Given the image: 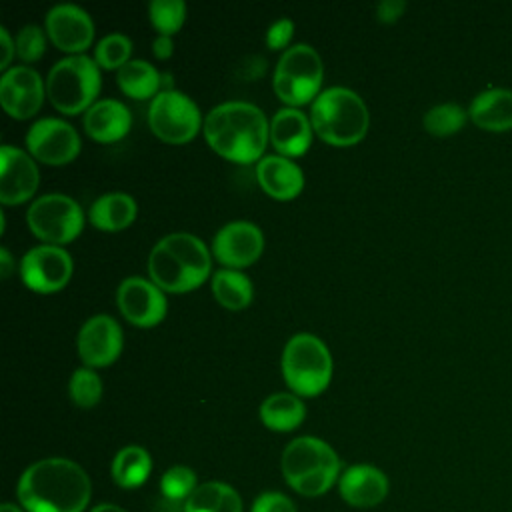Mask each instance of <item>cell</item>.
<instances>
[{
	"instance_id": "obj_1",
	"label": "cell",
	"mask_w": 512,
	"mask_h": 512,
	"mask_svg": "<svg viewBox=\"0 0 512 512\" xmlns=\"http://www.w3.org/2000/svg\"><path fill=\"white\" fill-rule=\"evenodd\" d=\"M26 512H84L92 484L86 470L68 458H42L30 464L16 486Z\"/></svg>"
},
{
	"instance_id": "obj_2",
	"label": "cell",
	"mask_w": 512,
	"mask_h": 512,
	"mask_svg": "<svg viewBox=\"0 0 512 512\" xmlns=\"http://www.w3.org/2000/svg\"><path fill=\"white\" fill-rule=\"evenodd\" d=\"M202 130L214 152L238 164L260 160L270 142V122L264 112L244 100H228L214 106L204 118Z\"/></svg>"
},
{
	"instance_id": "obj_3",
	"label": "cell",
	"mask_w": 512,
	"mask_h": 512,
	"mask_svg": "<svg viewBox=\"0 0 512 512\" xmlns=\"http://www.w3.org/2000/svg\"><path fill=\"white\" fill-rule=\"evenodd\" d=\"M212 258L204 240L190 232L160 238L148 254L150 280L164 292H190L206 282Z\"/></svg>"
},
{
	"instance_id": "obj_4",
	"label": "cell",
	"mask_w": 512,
	"mask_h": 512,
	"mask_svg": "<svg viewBox=\"0 0 512 512\" xmlns=\"http://www.w3.org/2000/svg\"><path fill=\"white\" fill-rule=\"evenodd\" d=\"M310 122L320 140L330 146L358 144L370 126L366 102L346 86L322 90L310 106Z\"/></svg>"
},
{
	"instance_id": "obj_5",
	"label": "cell",
	"mask_w": 512,
	"mask_h": 512,
	"mask_svg": "<svg viewBox=\"0 0 512 512\" xmlns=\"http://www.w3.org/2000/svg\"><path fill=\"white\" fill-rule=\"evenodd\" d=\"M280 466L286 484L308 498L326 494L342 474L336 450L316 436L290 440L282 452Z\"/></svg>"
},
{
	"instance_id": "obj_6",
	"label": "cell",
	"mask_w": 512,
	"mask_h": 512,
	"mask_svg": "<svg viewBox=\"0 0 512 512\" xmlns=\"http://www.w3.org/2000/svg\"><path fill=\"white\" fill-rule=\"evenodd\" d=\"M100 86V66L86 54L60 58L46 76V96L50 104L68 116L86 112L96 102Z\"/></svg>"
},
{
	"instance_id": "obj_7",
	"label": "cell",
	"mask_w": 512,
	"mask_h": 512,
	"mask_svg": "<svg viewBox=\"0 0 512 512\" xmlns=\"http://www.w3.org/2000/svg\"><path fill=\"white\" fill-rule=\"evenodd\" d=\"M280 366L284 382L296 396H318L332 378L330 350L310 332H298L288 338Z\"/></svg>"
},
{
	"instance_id": "obj_8",
	"label": "cell",
	"mask_w": 512,
	"mask_h": 512,
	"mask_svg": "<svg viewBox=\"0 0 512 512\" xmlns=\"http://www.w3.org/2000/svg\"><path fill=\"white\" fill-rule=\"evenodd\" d=\"M324 64L310 44H294L282 52L276 62L272 88L276 96L292 108L314 102L320 94Z\"/></svg>"
},
{
	"instance_id": "obj_9",
	"label": "cell",
	"mask_w": 512,
	"mask_h": 512,
	"mask_svg": "<svg viewBox=\"0 0 512 512\" xmlns=\"http://www.w3.org/2000/svg\"><path fill=\"white\" fill-rule=\"evenodd\" d=\"M26 224L44 244L62 246L82 232L84 212L72 196L48 192L32 200L26 210Z\"/></svg>"
},
{
	"instance_id": "obj_10",
	"label": "cell",
	"mask_w": 512,
	"mask_h": 512,
	"mask_svg": "<svg viewBox=\"0 0 512 512\" xmlns=\"http://www.w3.org/2000/svg\"><path fill=\"white\" fill-rule=\"evenodd\" d=\"M150 130L168 144L192 140L204 126L198 104L176 88L160 90L148 106Z\"/></svg>"
},
{
	"instance_id": "obj_11",
	"label": "cell",
	"mask_w": 512,
	"mask_h": 512,
	"mask_svg": "<svg viewBox=\"0 0 512 512\" xmlns=\"http://www.w3.org/2000/svg\"><path fill=\"white\" fill-rule=\"evenodd\" d=\"M72 268V258L62 246L38 244L24 252L20 260V278L30 290L52 294L68 284Z\"/></svg>"
},
{
	"instance_id": "obj_12",
	"label": "cell",
	"mask_w": 512,
	"mask_h": 512,
	"mask_svg": "<svg viewBox=\"0 0 512 512\" xmlns=\"http://www.w3.org/2000/svg\"><path fill=\"white\" fill-rule=\"evenodd\" d=\"M26 148L32 158L62 166L72 162L82 148L76 128L62 118H40L26 132Z\"/></svg>"
},
{
	"instance_id": "obj_13",
	"label": "cell",
	"mask_w": 512,
	"mask_h": 512,
	"mask_svg": "<svg viewBox=\"0 0 512 512\" xmlns=\"http://www.w3.org/2000/svg\"><path fill=\"white\" fill-rule=\"evenodd\" d=\"M116 304L122 316L140 328L160 324L168 310L164 290L142 276H128L118 284Z\"/></svg>"
},
{
	"instance_id": "obj_14",
	"label": "cell",
	"mask_w": 512,
	"mask_h": 512,
	"mask_svg": "<svg viewBox=\"0 0 512 512\" xmlns=\"http://www.w3.org/2000/svg\"><path fill=\"white\" fill-rule=\"evenodd\" d=\"M124 346L120 324L108 314H94L78 330L76 352L84 366L104 368L112 364Z\"/></svg>"
},
{
	"instance_id": "obj_15",
	"label": "cell",
	"mask_w": 512,
	"mask_h": 512,
	"mask_svg": "<svg viewBox=\"0 0 512 512\" xmlns=\"http://www.w3.org/2000/svg\"><path fill=\"white\" fill-rule=\"evenodd\" d=\"M46 98V80L26 66H10L0 78V104L4 112L16 120L34 116Z\"/></svg>"
},
{
	"instance_id": "obj_16",
	"label": "cell",
	"mask_w": 512,
	"mask_h": 512,
	"mask_svg": "<svg viewBox=\"0 0 512 512\" xmlns=\"http://www.w3.org/2000/svg\"><path fill=\"white\" fill-rule=\"evenodd\" d=\"M264 250V234L250 220H232L212 238V254L224 268H246Z\"/></svg>"
},
{
	"instance_id": "obj_17",
	"label": "cell",
	"mask_w": 512,
	"mask_h": 512,
	"mask_svg": "<svg viewBox=\"0 0 512 512\" xmlns=\"http://www.w3.org/2000/svg\"><path fill=\"white\" fill-rule=\"evenodd\" d=\"M44 30L52 44L72 54H84L94 40V22L90 14L78 4H56L46 12Z\"/></svg>"
},
{
	"instance_id": "obj_18",
	"label": "cell",
	"mask_w": 512,
	"mask_h": 512,
	"mask_svg": "<svg viewBox=\"0 0 512 512\" xmlns=\"http://www.w3.org/2000/svg\"><path fill=\"white\" fill-rule=\"evenodd\" d=\"M0 202L6 206L30 200L38 188L40 172L32 154L4 144L0 150Z\"/></svg>"
},
{
	"instance_id": "obj_19",
	"label": "cell",
	"mask_w": 512,
	"mask_h": 512,
	"mask_svg": "<svg viewBox=\"0 0 512 512\" xmlns=\"http://www.w3.org/2000/svg\"><path fill=\"white\" fill-rule=\"evenodd\" d=\"M388 476L372 464L348 466L338 480L340 496L354 508L378 506L388 496Z\"/></svg>"
},
{
	"instance_id": "obj_20",
	"label": "cell",
	"mask_w": 512,
	"mask_h": 512,
	"mask_svg": "<svg viewBox=\"0 0 512 512\" xmlns=\"http://www.w3.org/2000/svg\"><path fill=\"white\" fill-rule=\"evenodd\" d=\"M312 122L300 108L284 106L274 112L270 120L268 138L274 150L282 156H302L312 144Z\"/></svg>"
},
{
	"instance_id": "obj_21",
	"label": "cell",
	"mask_w": 512,
	"mask_h": 512,
	"mask_svg": "<svg viewBox=\"0 0 512 512\" xmlns=\"http://www.w3.org/2000/svg\"><path fill=\"white\" fill-rule=\"evenodd\" d=\"M468 116L484 132H512V88L490 86L480 90L468 104Z\"/></svg>"
},
{
	"instance_id": "obj_22",
	"label": "cell",
	"mask_w": 512,
	"mask_h": 512,
	"mask_svg": "<svg viewBox=\"0 0 512 512\" xmlns=\"http://www.w3.org/2000/svg\"><path fill=\"white\" fill-rule=\"evenodd\" d=\"M260 188L276 200H292L304 188L302 168L288 156L266 154L256 164Z\"/></svg>"
},
{
	"instance_id": "obj_23",
	"label": "cell",
	"mask_w": 512,
	"mask_h": 512,
	"mask_svg": "<svg viewBox=\"0 0 512 512\" xmlns=\"http://www.w3.org/2000/svg\"><path fill=\"white\" fill-rule=\"evenodd\" d=\"M132 114L116 98H100L84 112V130L96 142H116L128 134Z\"/></svg>"
},
{
	"instance_id": "obj_24",
	"label": "cell",
	"mask_w": 512,
	"mask_h": 512,
	"mask_svg": "<svg viewBox=\"0 0 512 512\" xmlns=\"http://www.w3.org/2000/svg\"><path fill=\"white\" fill-rule=\"evenodd\" d=\"M136 200L126 192H106L98 196L90 210L88 220L94 228L104 232H118L128 228L136 218Z\"/></svg>"
},
{
	"instance_id": "obj_25",
	"label": "cell",
	"mask_w": 512,
	"mask_h": 512,
	"mask_svg": "<svg viewBox=\"0 0 512 512\" xmlns=\"http://www.w3.org/2000/svg\"><path fill=\"white\" fill-rule=\"evenodd\" d=\"M306 418V406L294 392H274L260 404V420L274 432H290Z\"/></svg>"
},
{
	"instance_id": "obj_26",
	"label": "cell",
	"mask_w": 512,
	"mask_h": 512,
	"mask_svg": "<svg viewBox=\"0 0 512 512\" xmlns=\"http://www.w3.org/2000/svg\"><path fill=\"white\" fill-rule=\"evenodd\" d=\"M152 472V458L146 448L138 444H128L116 452L110 464L112 480L124 488L132 490L142 486Z\"/></svg>"
},
{
	"instance_id": "obj_27",
	"label": "cell",
	"mask_w": 512,
	"mask_h": 512,
	"mask_svg": "<svg viewBox=\"0 0 512 512\" xmlns=\"http://www.w3.org/2000/svg\"><path fill=\"white\" fill-rule=\"evenodd\" d=\"M184 512H242L240 494L226 482L210 480L198 484L182 506Z\"/></svg>"
},
{
	"instance_id": "obj_28",
	"label": "cell",
	"mask_w": 512,
	"mask_h": 512,
	"mask_svg": "<svg viewBox=\"0 0 512 512\" xmlns=\"http://www.w3.org/2000/svg\"><path fill=\"white\" fill-rule=\"evenodd\" d=\"M116 82L126 96L134 100H146L154 98L160 92L162 74L156 70L154 64L136 58L126 62L116 72Z\"/></svg>"
},
{
	"instance_id": "obj_29",
	"label": "cell",
	"mask_w": 512,
	"mask_h": 512,
	"mask_svg": "<svg viewBox=\"0 0 512 512\" xmlns=\"http://www.w3.org/2000/svg\"><path fill=\"white\" fill-rule=\"evenodd\" d=\"M210 286H212V294L218 300V304L228 310H242L254 298L252 280L236 268L216 270L212 274Z\"/></svg>"
},
{
	"instance_id": "obj_30",
	"label": "cell",
	"mask_w": 512,
	"mask_h": 512,
	"mask_svg": "<svg viewBox=\"0 0 512 512\" xmlns=\"http://www.w3.org/2000/svg\"><path fill=\"white\" fill-rule=\"evenodd\" d=\"M468 120H470L468 108H464L456 102H440L424 112L422 126L428 134L446 138V136L458 134L466 126Z\"/></svg>"
},
{
	"instance_id": "obj_31",
	"label": "cell",
	"mask_w": 512,
	"mask_h": 512,
	"mask_svg": "<svg viewBox=\"0 0 512 512\" xmlns=\"http://www.w3.org/2000/svg\"><path fill=\"white\" fill-rule=\"evenodd\" d=\"M198 488V480L192 468L176 464L170 466L160 478V492L170 504H186L192 492Z\"/></svg>"
},
{
	"instance_id": "obj_32",
	"label": "cell",
	"mask_w": 512,
	"mask_h": 512,
	"mask_svg": "<svg viewBox=\"0 0 512 512\" xmlns=\"http://www.w3.org/2000/svg\"><path fill=\"white\" fill-rule=\"evenodd\" d=\"M132 40L122 32H110L96 42L94 60L104 70H120L126 62H130Z\"/></svg>"
},
{
	"instance_id": "obj_33",
	"label": "cell",
	"mask_w": 512,
	"mask_h": 512,
	"mask_svg": "<svg viewBox=\"0 0 512 512\" xmlns=\"http://www.w3.org/2000/svg\"><path fill=\"white\" fill-rule=\"evenodd\" d=\"M68 394L78 408H92L102 398V378L94 368H76L68 382Z\"/></svg>"
},
{
	"instance_id": "obj_34",
	"label": "cell",
	"mask_w": 512,
	"mask_h": 512,
	"mask_svg": "<svg viewBox=\"0 0 512 512\" xmlns=\"http://www.w3.org/2000/svg\"><path fill=\"white\" fill-rule=\"evenodd\" d=\"M150 22L158 34H176L186 20V2L182 0H152L148 4Z\"/></svg>"
},
{
	"instance_id": "obj_35",
	"label": "cell",
	"mask_w": 512,
	"mask_h": 512,
	"mask_svg": "<svg viewBox=\"0 0 512 512\" xmlns=\"http://www.w3.org/2000/svg\"><path fill=\"white\" fill-rule=\"evenodd\" d=\"M46 36H48L46 30H42L36 24L22 26L16 34V40H14L16 56L26 64L36 62L46 50Z\"/></svg>"
},
{
	"instance_id": "obj_36",
	"label": "cell",
	"mask_w": 512,
	"mask_h": 512,
	"mask_svg": "<svg viewBox=\"0 0 512 512\" xmlns=\"http://www.w3.org/2000/svg\"><path fill=\"white\" fill-rule=\"evenodd\" d=\"M250 512H296L294 502L282 492H262L254 502Z\"/></svg>"
},
{
	"instance_id": "obj_37",
	"label": "cell",
	"mask_w": 512,
	"mask_h": 512,
	"mask_svg": "<svg viewBox=\"0 0 512 512\" xmlns=\"http://www.w3.org/2000/svg\"><path fill=\"white\" fill-rule=\"evenodd\" d=\"M294 34V22L290 18H278L266 30V46L272 50L284 48Z\"/></svg>"
},
{
	"instance_id": "obj_38",
	"label": "cell",
	"mask_w": 512,
	"mask_h": 512,
	"mask_svg": "<svg viewBox=\"0 0 512 512\" xmlns=\"http://www.w3.org/2000/svg\"><path fill=\"white\" fill-rule=\"evenodd\" d=\"M406 2L404 0H380L376 4V18L382 24H392L398 18H402V14L406 12Z\"/></svg>"
},
{
	"instance_id": "obj_39",
	"label": "cell",
	"mask_w": 512,
	"mask_h": 512,
	"mask_svg": "<svg viewBox=\"0 0 512 512\" xmlns=\"http://www.w3.org/2000/svg\"><path fill=\"white\" fill-rule=\"evenodd\" d=\"M0 42H2V58H0V70H8L10 68V62H12V56L16 54V44L10 36V32L2 26L0 28Z\"/></svg>"
},
{
	"instance_id": "obj_40",
	"label": "cell",
	"mask_w": 512,
	"mask_h": 512,
	"mask_svg": "<svg viewBox=\"0 0 512 512\" xmlns=\"http://www.w3.org/2000/svg\"><path fill=\"white\" fill-rule=\"evenodd\" d=\"M152 52L158 60H166L172 56L174 52V42H172V36H166V34H158L152 42Z\"/></svg>"
},
{
	"instance_id": "obj_41",
	"label": "cell",
	"mask_w": 512,
	"mask_h": 512,
	"mask_svg": "<svg viewBox=\"0 0 512 512\" xmlns=\"http://www.w3.org/2000/svg\"><path fill=\"white\" fill-rule=\"evenodd\" d=\"M14 270H16V260H14L12 252L6 246H2L0 248V276L8 278V276H12Z\"/></svg>"
},
{
	"instance_id": "obj_42",
	"label": "cell",
	"mask_w": 512,
	"mask_h": 512,
	"mask_svg": "<svg viewBox=\"0 0 512 512\" xmlns=\"http://www.w3.org/2000/svg\"><path fill=\"white\" fill-rule=\"evenodd\" d=\"M90 512H128V510H124L122 506H118V504H110V502H102V504H98V506H94Z\"/></svg>"
},
{
	"instance_id": "obj_43",
	"label": "cell",
	"mask_w": 512,
	"mask_h": 512,
	"mask_svg": "<svg viewBox=\"0 0 512 512\" xmlns=\"http://www.w3.org/2000/svg\"><path fill=\"white\" fill-rule=\"evenodd\" d=\"M0 512H22V508L18 504H12V502H4L0 506Z\"/></svg>"
},
{
	"instance_id": "obj_44",
	"label": "cell",
	"mask_w": 512,
	"mask_h": 512,
	"mask_svg": "<svg viewBox=\"0 0 512 512\" xmlns=\"http://www.w3.org/2000/svg\"><path fill=\"white\" fill-rule=\"evenodd\" d=\"M168 506H162V508H158V510H154V512H184V510H178L176 508V504H170V502H166Z\"/></svg>"
}]
</instances>
